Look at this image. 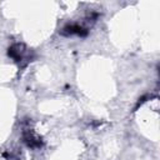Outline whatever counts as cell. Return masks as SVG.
Instances as JSON below:
<instances>
[{
	"label": "cell",
	"instance_id": "obj_1",
	"mask_svg": "<svg viewBox=\"0 0 160 160\" xmlns=\"http://www.w3.org/2000/svg\"><path fill=\"white\" fill-rule=\"evenodd\" d=\"M9 56H11L16 62H21L24 60H28L30 58V54L25 45L16 42L9 48Z\"/></svg>",
	"mask_w": 160,
	"mask_h": 160
},
{
	"label": "cell",
	"instance_id": "obj_2",
	"mask_svg": "<svg viewBox=\"0 0 160 160\" xmlns=\"http://www.w3.org/2000/svg\"><path fill=\"white\" fill-rule=\"evenodd\" d=\"M64 35H78V36H85L88 34V30L82 28L79 24H69L62 29Z\"/></svg>",
	"mask_w": 160,
	"mask_h": 160
},
{
	"label": "cell",
	"instance_id": "obj_3",
	"mask_svg": "<svg viewBox=\"0 0 160 160\" xmlns=\"http://www.w3.org/2000/svg\"><path fill=\"white\" fill-rule=\"evenodd\" d=\"M22 139H24V141L26 142V145L29 148H40L41 146V140L31 130L25 131L24 135H22Z\"/></svg>",
	"mask_w": 160,
	"mask_h": 160
}]
</instances>
